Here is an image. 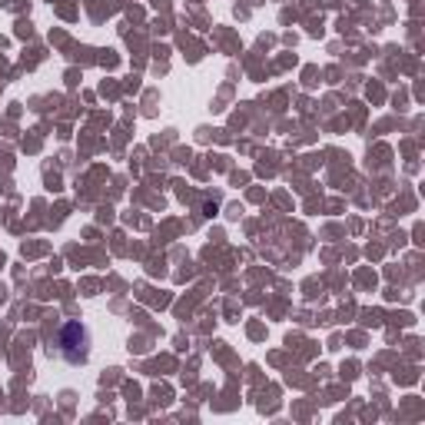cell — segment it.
Returning a JSON list of instances; mask_svg holds the SVG:
<instances>
[{"label": "cell", "mask_w": 425, "mask_h": 425, "mask_svg": "<svg viewBox=\"0 0 425 425\" xmlns=\"http://www.w3.org/2000/svg\"><path fill=\"white\" fill-rule=\"evenodd\" d=\"M87 346H90V336L83 323H67L60 332V349H63V359L67 362H87Z\"/></svg>", "instance_id": "cell-1"}]
</instances>
